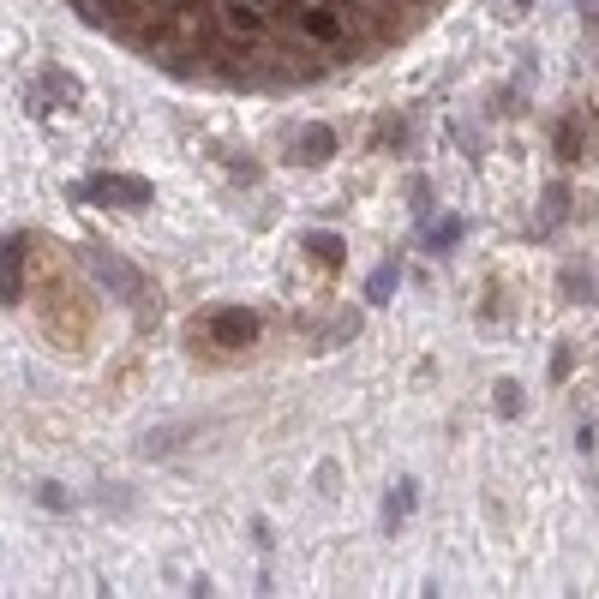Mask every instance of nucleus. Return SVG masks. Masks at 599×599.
<instances>
[{"mask_svg": "<svg viewBox=\"0 0 599 599\" xmlns=\"http://www.w3.org/2000/svg\"><path fill=\"white\" fill-rule=\"evenodd\" d=\"M276 12H282V24H294V30H300L312 48H336V42L354 30V24H348V18H342L330 0H324V6H306V0H282Z\"/></svg>", "mask_w": 599, "mask_h": 599, "instance_id": "obj_1", "label": "nucleus"}, {"mask_svg": "<svg viewBox=\"0 0 599 599\" xmlns=\"http://www.w3.org/2000/svg\"><path fill=\"white\" fill-rule=\"evenodd\" d=\"M72 198H78V204H120V210H144V204H150V180H138V174H90V180L72 186Z\"/></svg>", "mask_w": 599, "mask_h": 599, "instance_id": "obj_2", "label": "nucleus"}, {"mask_svg": "<svg viewBox=\"0 0 599 599\" xmlns=\"http://www.w3.org/2000/svg\"><path fill=\"white\" fill-rule=\"evenodd\" d=\"M90 270H96V282H102L114 300H126V306H144V300H150V282H144V270H132L120 252H102V246H90Z\"/></svg>", "mask_w": 599, "mask_h": 599, "instance_id": "obj_3", "label": "nucleus"}, {"mask_svg": "<svg viewBox=\"0 0 599 599\" xmlns=\"http://www.w3.org/2000/svg\"><path fill=\"white\" fill-rule=\"evenodd\" d=\"M192 336H198V342H210V348H252V342H258V318H252L246 306H222V312L198 318V324H192Z\"/></svg>", "mask_w": 599, "mask_h": 599, "instance_id": "obj_4", "label": "nucleus"}, {"mask_svg": "<svg viewBox=\"0 0 599 599\" xmlns=\"http://www.w3.org/2000/svg\"><path fill=\"white\" fill-rule=\"evenodd\" d=\"M78 96H84V84H78L72 72L42 66V72L30 78V90H24V108H30V114H54V108H78Z\"/></svg>", "mask_w": 599, "mask_h": 599, "instance_id": "obj_5", "label": "nucleus"}, {"mask_svg": "<svg viewBox=\"0 0 599 599\" xmlns=\"http://www.w3.org/2000/svg\"><path fill=\"white\" fill-rule=\"evenodd\" d=\"M594 138H599L594 114H588V108H570V114H564V126H558V156H564V162L576 168V162H588Z\"/></svg>", "mask_w": 599, "mask_h": 599, "instance_id": "obj_6", "label": "nucleus"}, {"mask_svg": "<svg viewBox=\"0 0 599 599\" xmlns=\"http://www.w3.org/2000/svg\"><path fill=\"white\" fill-rule=\"evenodd\" d=\"M222 30L228 36H240V42H270V18L264 12H252V6H222Z\"/></svg>", "mask_w": 599, "mask_h": 599, "instance_id": "obj_7", "label": "nucleus"}, {"mask_svg": "<svg viewBox=\"0 0 599 599\" xmlns=\"http://www.w3.org/2000/svg\"><path fill=\"white\" fill-rule=\"evenodd\" d=\"M330 156H336V132H330V126H306V132L294 138V162H312V168H318V162H330Z\"/></svg>", "mask_w": 599, "mask_h": 599, "instance_id": "obj_8", "label": "nucleus"}, {"mask_svg": "<svg viewBox=\"0 0 599 599\" xmlns=\"http://www.w3.org/2000/svg\"><path fill=\"white\" fill-rule=\"evenodd\" d=\"M6 258H0V300L12 306L18 300V276H24V240L18 234H6V246H0Z\"/></svg>", "mask_w": 599, "mask_h": 599, "instance_id": "obj_9", "label": "nucleus"}, {"mask_svg": "<svg viewBox=\"0 0 599 599\" xmlns=\"http://www.w3.org/2000/svg\"><path fill=\"white\" fill-rule=\"evenodd\" d=\"M414 504H420V486H414V480H396L390 498H384V528H402V522L414 516Z\"/></svg>", "mask_w": 599, "mask_h": 599, "instance_id": "obj_10", "label": "nucleus"}, {"mask_svg": "<svg viewBox=\"0 0 599 599\" xmlns=\"http://www.w3.org/2000/svg\"><path fill=\"white\" fill-rule=\"evenodd\" d=\"M462 234H468V222H462V216H444V222H432V228H426V246L444 258V252H456V246H462Z\"/></svg>", "mask_w": 599, "mask_h": 599, "instance_id": "obj_11", "label": "nucleus"}, {"mask_svg": "<svg viewBox=\"0 0 599 599\" xmlns=\"http://www.w3.org/2000/svg\"><path fill=\"white\" fill-rule=\"evenodd\" d=\"M396 282H402V264H396V258H384V264L366 276V300H372V306H384V300L396 294Z\"/></svg>", "mask_w": 599, "mask_h": 599, "instance_id": "obj_12", "label": "nucleus"}, {"mask_svg": "<svg viewBox=\"0 0 599 599\" xmlns=\"http://www.w3.org/2000/svg\"><path fill=\"white\" fill-rule=\"evenodd\" d=\"M564 216H570V186H564V180H552V186H546V216H540V234H552Z\"/></svg>", "mask_w": 599, "mask_h": 599, "instance_id": "obj_13", "label": "nucleus"}, {"mask_svg": "<svg viewBox=\"0 0 599 599\" xmlns=\"http://www.w3.org/2000/svg\"><path fill=\"white\" fill-rule=\"evenodd\" d=\"M306 246L318 252V264H342V240L336 234H306Z\"/></svg>", "mask_w": 599, "mask_h": 599, "instance_id": "obj_14", "label": "nucleus"}, {"mask_svg": "<svg viewBox=\"0 0 599 599\" xmlns=\"http://www.w3.org/2000/svg\"><path fill=\"white\" fill-rule=\"evenodd\" d=\"M582 6V30H588V48L599 54V0H576Z\"/></svg>", "mask_w": 599, "mask_h": 599, "instance_id": "obj_15", "label": "nucleus"}, {"mask_svg": "<svg viewBox=\"0 0 599 599\" xmlns=\"http://www.w3.org/2000/svg\"><path fill=\"white\" fill-rule=\"evenodd\" d=\"M498 414H504V420L522 414V390H516V384H498Z\"/></svg>", "mask_w": 599, "mask_h": 599, "instance_id": "obj_16", "label": "nucleus"}, {"mask_svg": "<svg viewBox=\"0 0 599 599\" xmlns=\"http://www.w3.org/2000/svg\"><path fill=\"white\" fill-rule=\"evenodd\" d=\"M66 504H72V498H66L60 486H42V510H66Z\"/></svg>", "mask_w": 599, "mask_h": 599, "instance_id": "obj_17", "label": "nucleus"}, {"mask_svg": "<svg viewBox=\"0 0 599 599\" xmlns=\"http://www.w3.org/2000/svg\"><path fill=\"white\" fill-rule=\"evenodd\" d=\"M510 6H516V12H528V6H534V0H510Z\"/></svg>", "mask_w": 599, "mask_h": 599, "instance_id": "obj_18", "label": "nucleus"}, {"mask_svg": "<svg viewBox=\"0 0 599 599\" xmlns=\"http://www.w3.org/2000/svg\"><path fill=\"white\" fill-rule=\"evenodd\" d=\"M138 6H174V0H138Z\"/></svg>", "mask_w": 599, "mask_h": 599, "instance_id": "obj_19", "label": "nucleus"}]
</instances>
